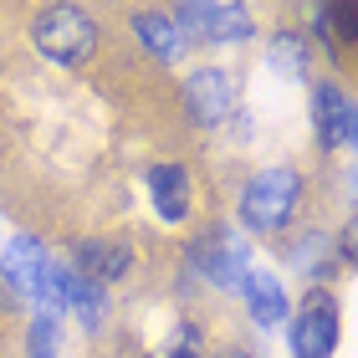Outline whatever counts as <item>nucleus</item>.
Wrapping results in <instances>:
<instances>
[{"mask_svg":"<svg viewBox=\"0 0 358 358\" xmlns=\"http://www.w3.org/2000/svg\"><path fill=\"white\" fill-rule=\"evenodd\" d=\"M297 205H302V174L287 169V164L256 169L246 179V189H241V220H246L256 236L287 231V220L297 215Z\"/></svg>","mask_w":358,"mask_h":358,"instance_id":"obj_1","label":"nucleus"},{"mask_svg":"<svg viewBox=\"0 0 358 358\" xmlns=\"http://www.w3.org/2000/svg\"><path fill=\"white\" fill-rule=\"evenodd\" d=\"M31 41L41 57H52L57 67H83L97 52V26L83 6H46L31 21Z\"/></svg>","mask_w":358,"mask_h":358,"instance_id":"obj_2","label":"nucleus"},{"mask_svg":"<svg viewBox=\"0 0 358 358\" xmlns=\"http://www.w3.org/2000/svg\"><path fill=\"white\" fill-rule=\"evenodd\" d=\"M292 353L297 358H333L338 348V297L328 287H307L302 307L292 313Z\"/></svg>","mask_w":358,"mask_h":358,"instance_id":"obj_3","label":"nucleus"},{"mask_svg":"<svg viewBox=\"0 0 358 358\" xmlns=\"http://www.w3.org/2000/svg\"><path fill=\"white\" fill-rule=\"evenodd\" d=\"M174 26L185 31V41H215L236 46L251 36V10L246 6H174Z\"/></svg>","mask_w":358,"mask_h":358,"instance_id":"obj_4","label":"nucleus"},{"mask_svg":"<svg viewBox=\"0 0 358 358\" xmlns=\"http://www.w3.org/2000/svg\"><path fill=\"white\" fill-rule=\"evenodd\" d=\"M313 128H317V143L322 149H358V103L333 87V83H317L313 87Z\"/></svg>","mask_w":358,"mask_h":358,"instance_id":"obj_5","label":"nucleus"},{"mask_svg":"<svg viewBox=\"0 0 358 358\" xmlns=\"http://www.w3.org/2000/svg\"><path fill=\"white\" fill-rule=\"evenodd\" d=\"M185 108H189V118L200 123V128H215L231 118V108H236V83H231V72H220V67H194L185 77Z\"/></svg>","mask_w":358,"mask_h":358,"instance_id":"obj_6","label":"nucleus"},{"mask_svg":"<svg viewBox=\"0 0 358 358\" xmlns=\"http://www.w3.org/2000/svg\"><path fill=\"white\" fill-rule=\"evenodd\" d=\"M46 251H41V241L36 236H10L6 241V251H0V282H10V292H36V282L46 276Z\"/></svg>","mask_w":358,"mask_h":358,"instance_id":"obj_7","label":"nucleus"},{"mask_svg":"<svg viewBox=\"0 0 358 358\" xmlns=\"http://www.w3.org/2000/svg\"><path fill=\"white\" fill-rule=\"evenodd\" d=\"M149 194H154V210H159V220H189V205H194V179L189 169H179V164H154L149 169Z\"/></svg>","mask_w":358,"mask_h":358,"instance_id":"obj_8","label":"nucleus"},{"mask_svg":"<svg viewBox=\"0 0 358 358\" xmlns=\"http://www.w3.org/2000/svg\"><path fill=\"white\" fill-rule=\"evenodd\" d=\"M128 266H134V251L123 246V241H108V236H87L83 246H77V271L87 276V282L108 287V282H123Z\"/></svg>","mask_w":358,"mask_h":358,"instance_id":"obj_9","label":"nucleus"},{"mask_svg":"<svg viewBox=\"0 0 358 358\" xmlns=\"http://www.w3.org/2000/svg\"><path fill=\"white\" fill-rule=\"evenodd\" d=\"M134 36L149 46L159 62H185V52H189L185 31H179L174 15H164V10H138L134 15Z\"/></svg>","mask_w":358,"mask_h":358,"instance_id":"obj_10","label":"nucleus"},{"mask_svg":"<svg viewBox=\"0 0 358 358\" xmlns=\"http://www.w3.org/2000/svg\"><path fill=\"white\" fill-rule=\"evenodd\" d=\"M241 292H246V307H251V322H256V328H282V322L292 317L287 292H282V282H276V276H266V271H251Z\"/></svg>","mask_w":358,"mask_h":358,"instance_id":"obj_11","label":"nucleus"},{"mask_svg":"<svg viewBox=\"0 0 358 358\" xmlns=\"http://www.w3.org/2000/svg\"><path fill=\"white\" fill-rule=\"evenodd\" d=\"M62 292H67V307L77 313L83 328H103V317H108V287L87 282L77 266H62Z\"/></svg>","mask_w":358,"mask_h":358,"instance_id":"obj_12","label":"nucleus"},{"mask_svg":"<svg viewBox=\"0 0 358 358\" xmlns=\"http://www.w3.org/2000/svg\"><path fill=\"white\" fill-rule=\"evenodd\" d=\"M266 67L282 77V83H302L307 67H313V46H307L302 31H276L266 46Z\"/></svg>","mask_w":358,"mask_h":358,"instance_id":"obj_13","label":"nucleus"},{"mask_svg":"<svg viewBox=\"0 0 358 358\" xmlns=\"http://www.w3.org/2000/svg\"><path fill=\"white\" fill-rule=\"evenodd\" d=\"M205 271H210V282H215V287H231V292H241V287H246V241H220V246H215V256H210V262H205Z\"/></svg>","mask_w":358,"mask_h":358,"instance_id":"obj_14","label":"nucleus"},{"mask_svg":"<svg viewBox=\"0 0 358 358\" xmlns=\"http://www.w3.org/2000/svg\"><path fill=\"white\" fill-rule=\"evenodd\" d=\"M317 36L322 46H358V6H322L317 10Z\"/></svg>","mask_w":358,"mask_h":358,"instance_id":"obj_15","label":"nucleus"},{"mask_svg":"<svg viewBox=\"0 0 358 358\" xmlns=\"http://www.w3.org/2000/svg\"><path fill=\"white\" fill-rule=\"evenodd\" d=\"M292 266H297L302 276L328 282V236H302L297 246H292Z\"/></svg>","mask_w":358,"mask_h":358,"instance_id":"obj_16","label":"nucleus"},{"mask_svg":"<svg viewBox=\"0 0 358 358\" xmlns=\"http://www.w3.org/2000/svg\"><path fill=\"white\" fill-rule=\"evenodd\" d=\"M57 353V317H36L31 322V358H52Z\"/></svg>","mask_w":358,"mask_h":358,"instance_id":"obj_17","label":"nucleus"},{"mask_svg":"<svg viewBox=\"0 0 358 358\" xmlns=\"http://www.w3.org/2000/svg\"><path fill=\"white\" fill-rule=\"evenodd\" d=\"M159 358H200V328H179V338L169 343V353H159Z\"/></svg>","mask_w":358,"mask_h":358,"instance_id":"obj_18","label":"nucleus"},{"mask_svg":"<svg viewBox=\"0 0 358 358\" xmlns=\"http://www.w3.org/2000/svg\"><path fill=\"white\" fill-rule=\"evenodd\" d=\"M338 251H343V262L358 271V210L343 220V236H338Z\"/></svg>","mask_w":358,"mask_h":358,"instance_id":"obj_19","label":"nucleus"},{"mask_svg":"<svg viewBox=\"0 0 358 358\" xmlns=\"http://www.w3.org/2000/svg\"><path fill=\"white\" fill-rule=\"evenodd\" d=\"M215 358H251L246 348H225V353H215Z\"/></svg>","mask_w":358,"mask_h":358,"instance_id":"obj_20","label":"nucleus"}]
</instances>
